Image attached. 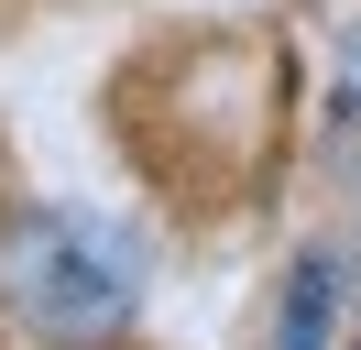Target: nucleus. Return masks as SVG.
Here are the masks:
<instances>
[{"label": "nucleus", "instance_id": "f257e3e1", "mask_svg": "<svg viewBox=\"0 0 361 350\" xmlns=\"http://www.w3.org/2000/svg\"><path fill=\"white\" fill-rule=\"evenodd\" d=\"M0 306L55 350H99L142 306V252L88 208H23L0 230Z\"/></svg>", "mask_w": 361, "mask_h": 350}, {"label": "nucleus", "instance_id": "f03ea898", "mask_svg": "<svg viewBox=\"0 0 361 350\" xmlns=\"http://www.w3.org/2000/svg\"><path fill=\"white\" fill-rule=\"evenodd\" d=\"M339 339V262L307 252L285 274V306H274V350H329Z\"/></svg>", "mask_w": 361, "mask_h": 350}]
</instances>
